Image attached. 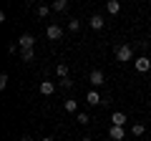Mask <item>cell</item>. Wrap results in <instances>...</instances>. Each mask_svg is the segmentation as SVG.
Wrapping results in <instances>:
<instances>
[{
	"label": "cell",
	"mask_w": 151,
	"mask_h": 141,
	"mask_svg": "<svg viewBox=\"0 0 151 141\" xmlns=\"http://www.w3.org/2000/svg\"><path fill=\"white\" fill-rule=\"evenodd\" d=\"M116 60H119V63L134 60V48H131V45H119V48H116Z\"/></svg>",
	"instance_id": "cell-1"
},
{
	"label": "cell",
	"mask_w": 151,
	"mask_h": 141,
	"mask_svg": "<svg viewBox=\"0 0 151 141\" xmlns=\"http://www.w3.org/2000/svg\"><path fill=\"white\" fill-rule=\"evenodd\" d=\"M18 45H20V50H33V48H35V35L23 33L20 38H18Z\"/></svg>",
	"instance_id": "cell-2"
},
{
	"label": "cell",
	"mask_w": 151,
	"mask_h": 141,
	"mask_svg": "<svg viewBox=\"0 0 151 141\" xmlns=\"http://www.w3.org/2000/svg\"><path fill=\"white\" fill-rule=\"evenodd\" d=\"M45 35H48L50 40H60V38H63V28H60L58 23H53V25L45 28Z\"/></svg>",
	"instance_id": "cell-3"
},
{
	"label": "cell",
	"mask_w": 151,
	"mask_h": 141,
	"mask_svg": "<svg viewBox=\"0 0 151 141\" xmlns=\"http://www.w3.org/2000/svg\"><path fill=\"white\" fill-rule=\"evenodd\" d=\"M88 81H91L93 86L98 88V86H103V83H106V76H103V70H98V68H96V70H91V76H88Z\"/></svg>",
	"instance_id": "cell-4"
},
{
	"label": "cell",
	"mask_w": 151,
	"mask_h": 141,
	"mask_svg": "<svg viewBox=\"0 0 151 141\" xmlns=\"http://www.w3.org/2000/svg\"><path fill=\"white\" fill-rule=\"evenodd\" d=\"M136 70H139V73H149L151 70V58H146V55L136 58Z\"/></svg>",
	"instance_id": "cell-5"
},
{
	"label": "cell",
	"mask_w": 151,
	"mask_h": 141,
	"mask_svg": "<svg viewBox=\"0 0 151 141\" xmlns=\"http://www.w3.org/2000/svg\"><path fill=\"white\" fill-rule=\"evenodd\" d=\"M108 136H111L113 141H124L126 131H124V126H111V129H108Z\"/></svg>",
	"instance_id": "cell-6"
},
{
	"label": "cell",
	"mask_w": 151,
	"mask_h": 141,
	"mask_svg": "<svg viewBox=\"0 0 151 141\" xmlns=\"http://www.w3.org/2000/svg\"><path fill=\"white\" fill-rule=\"evenodd\" d=\"M103 23H106V20H103V15H98V13H93V15L88 18V25H91L93 30H101V28H103Z\"/></svg>",
	"instance_id": "cell-7"
},
{
	"label": "cell",
	"mask_w": 151,
	"mask_h": 141,
	"mask_svg": "<svg viewBox=\"0 0 151 141\" xmlns=\"http://www.w3.org/2000/svg\"><path fill=\"white\" fill-rule=\"evenodd\" d=\"M40 93H43V96H53L55 93V83L53 81H40Z\"/></svg>",
	"instance_id": "cell-8"
},
{
	"label": "cell",
	"mask_w": 151,
	"mask_h": 141,
	"mask_svg": "<svg viewBox=\"0 0 151 141\" xmlns=\"http://www.w3.org/2000/svg\"><path fill=\"white\" fill-rule=\"evenodd\" d=\"M111 121H113V126H126V114L124 111H113V116H111Z\"/></svg>",
	"instance_id": "cell-9"
},
{
	"label": "cell",
	"mask_w": 151,
	"mask_h": 141,
	"mask_svg": "<svg viewBox=\"0 0 151 141\" xmlns=\"http://www.w3.org/2000/svg\"><path fill=\"white\" fill-rule=\"evenodd\" d=\"M86 101L91 103V106H98V103H103V98H101V93H98V91H88L86 93Z\"/></svg>",
	"instance_id": "cell-10"
},
{
	"label": "cell",
	"mask_w": 151,
	"mask_h": 141,
	"mask_svg": "<svg viewBox=\"0 0 151 141\" xmlns=\"http://www.w3.org/2000/svg\"><path fill=\"white\" fill-rule=\"evenodd\" d=\"M106 13L119 15V13H121V3H119V0H108V3H106Z\"/></svg>",
	"instance_id": "cell-11"
},
{
	"label": "cell",
	"mask_w": 151,
	"mask_h": 141,
	"mask_svg": "<svg viewBox=\"0 0 151 141\" xmlns=\"http://www.w3.org/2000/svg\"><path fill=\"white\" fill-rule=\"evenodd\" d=\"M63 109L68 111V114H78V101H73V98H65V101H63Z\"/></svg>",
	"instance_id": "cell-12"
},
{
	"label": "cell",
	"mask_w": 151,
	"mask_h": 141,
	"mask_svg": "<svg viewBox=\"0 0 151 141\" xmlns=\"http://www.w3.org/2000/svg\"><path fill=\"white\" fill-rule=\"evenodd\" d=\"M55 76H58L60 81H65V78H68V65H65V63H58V65H55Z\"/></svg>",
	"instance_id": "cell-13"
},
{
	"label": "cell",
	"mask_w": 151,
	"mask_h": 141,
	"mask_svg": "<svg viewBox=\"0 0 151 141\" xmlns=\"http://www.w3.org/2000/svg\"><path fill=\"white\" fill-rule=\"evenodd\" d=\"M50 10H55V13H63V10H68V0H55L53 5H50Z\"/></svg>",
	"instance_id": "cell-14"
},
{
	"label": "cell",
	"mask_w": 151,
	"mask_h": 141,
	"mask_svg": "<svg viewBox=\"0 0 151 141\" xmlns=\"http://www.w3.org/2000/svg\"><path fill=\"white\" fill-rule=\"evenodd\" d=\"M131 134H134V136H144L146 134V126L144 124H134V126H131Z\"/></svg>",
	"instance_id": "cell-15"
},
{
	"label": "cell",
	"mask_w": 151,
	"mask_h": 141,
	"mask_svg": "<svg viewBox=\"0 0 151 141\" xmlns=\"http://www.w3.org/2000/svg\"><path fill=\"white\" fill-rule=\"evenodd\" d=\"M20 58L25 60V63H30V60L35 58V50H20Z\"/></svg>",
	"instance_id": "cell-16"
},
{
	"label": "cell",
	"mask_w": 151,
	"mask_h": 141,
	"mask_svg": "<svg viewBox=\"0 0 151 141\" xmlns=\"http://www.w3.org/2000/svg\"><path fill=\"white\" fill-rule=\"evenodd\" d=\"M35 13H38V18H48L50 8H48V5H38V10H35Z\"/></svg>",
	"instance_id": "cell-17"
},
{
	"label": "cell",
	"mask_w": 151,
	"mask_h": 141,
	"mask_svg": "<svg viewBox=\"0 0 151 141\" xmlns=\"http://www.w3.org/2000/svg\"><path fill=\"white\" fill-rule=\"evenodd\" d=\"M68 30L78 33V30H81V20H68Z\"/></svg>",
	"instance_id": "cell-18"
},
{
	"label": "cell",
	"mask_w": 151,
	"mask_h": 141,
	"mask_svg": "<svg viewBox=\"0 0 151 141\" xmlns=\"http://www.w3.org/2000/svg\"><path fill=\"white\" fill-rule=\"evenodd\" d=\"M76 119H78V124H81V126L91 124V119H88V114H78V116H76Z\"/></svg>",
	"instance_id": "cell-19"
},
{
	"label": "cell",
	"mask_w": 151,
	"mask_h": 141,
	"mask_svg": "<svg viewBox=\"0 0 151 141\" xmlns=\"http://www.w3.org/2000/svg\"><path fill=\"white\" fill-rule=\"evenodd\" d=\"M8 86V73H0V88Z\"/></svg>",
	"instance_id": "cell-20"
},
{
	"label": "cell",
	"mask_w": 151,
	"mask_h": 141,
	"mask_svg": "<svg viewBox=\"0 0 151 141\" xmlns=\"http://www.w3.org/2000/svg\"><path fill=\"white\" fill-rule=\"evenodd\" d=\"M60 86H63V88H73V81H70V78H65V81H60Z\"/></svg>",
	"instance_id": "cell-21"
},
{
	"label": "cell",
	"mask_w": 151,
	"mask_h": 141,
	"mask_svg": "<svg viewBox=\"0 0 151 141\" xmlns=\"http://www.w3.org/2000/svg\"><path fill=\"white\" fill-rule=\"evenodd\" d=\"M40 141H55V139H53V136H43V139H40Z\"/></svg>",
	"instance_id": "cell-22"
},
{
	"label": "cell",
	"mask_w": 151,
	"mask_h": 141,
	"mask_svg": "<svg viewBox=\"0 0 151 141\" xmlns=\"http://www.w3.org/2000/svg\"><path fill=\"white\" fill-rule=\"evenodd\" d=\"M20 141H33V136H28V134H25V136H23Z\"/></svg>",
	"instance_id": "cell-23"
},
{
	"label": "cell",
	"mask_w": 151,
	"mask_h": 141,
	"mask_svg": "<svg viewBox=\"0 0 151 141\" xmlns=\"http://www.w3.org/2000/svg\"><path fill=\"white\" fill-rule=\"evenodd\" d=\"M81 141H93V139H91V136H83V139H81Z\"/></svg>",
	"instance_id": "cell-24"
},
{
	"label": "cell",
	"mask_w": 151,
	"mask_h": 141,
	"mask_svg": "<svg viewBox=\"0 0 151 141\" xmlns=\"http://www.w3.org/2000/svg\"><path fill=\"white\" fill-rule=\"evenodd\" d=\"M149 96H151V91H149Z\"/></svg>",
	"instance_id": "cell-25"
}]
</instances>
